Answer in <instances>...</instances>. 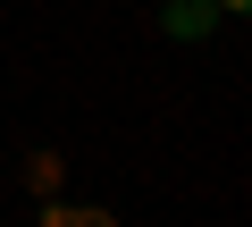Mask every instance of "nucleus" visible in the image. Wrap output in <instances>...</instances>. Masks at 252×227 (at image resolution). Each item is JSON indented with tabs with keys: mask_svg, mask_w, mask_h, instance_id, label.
<instances>
[{
	"mask_svg": "<svg viewBox=\"0 0 252 227\" xmlns=\"http://www.w3.org/2000/svg\"><path fill=\"white\" fill-rule=\"evenodd\" d=\"M160 26H168L177 42H202V34L219 26V9H210V0H168V9H160Z\"/></svg>",
	"mask_w": 252,
	"mask_h": 227,
	"instance_id": "f257e3e1",
	"label": "nucleus"
},
{
	"mask_svg": "<svg viewBox=\"0 0 252 227\" xmlns=\"http://www.w3.org/2000/svg\"><path fill=\"white\" fill-rule=\"evenodd\" d=\"M42 227H109V210H76V202H42Z\"/></svg>",
	"mask_w": 252,
	"mask_h": 227,
	"instance_id": "f03ea898",
	"label": "nucleus"
},
{
	"mask_svg": "<svg viewBox=\"0 0 252 227\" xmlns=\"http://www.w3.org/2000/svg\"><path fill=\"white\" fill-rule=\"evenodd\" d=\"M26 185H34V194H51V185H59V160H51V152H34V160H26Z\"/></svg>",
	"mask_w": 252,
	"mask_h": 227,
	"instance_id": "7ed1b4c3",
	"label": "nucleus"
},
{
	"mask_svg": "<svg viewBox=\"0 0 252 227\" xmlns=\"http://www.w3.org/2000/svg\"><path fill=\"white\" fill-rule=\"evenodd\" d=\"M210 9H219V17H235V9H252V0H210Z\"/></svg>",
	"mask_w": 252,
	"mask_h": 227,
	"instance_id": "20e7f679",
	"label": "nucleus"
}]
</instances>
